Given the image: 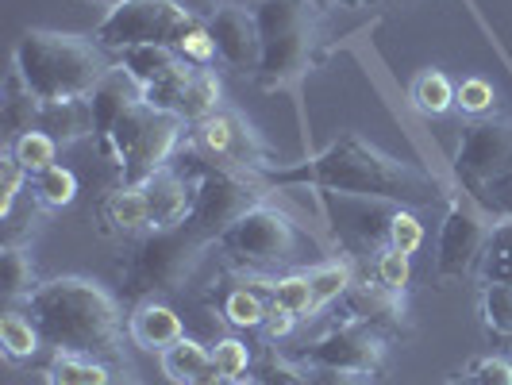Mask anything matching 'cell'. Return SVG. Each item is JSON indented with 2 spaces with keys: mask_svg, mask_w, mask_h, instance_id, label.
<instances>
[{
  "mask_svg": "<svg viewBox=\"0 0 512 385\" xmlns=\"http://www.w3.org/2000/svg\"><path fill=\"white\" fill-rule=\"evenodd\" d=\"M312 8H332V4H339V0H308ZM347 4H359V0H347Z\"/></svg>",
  "mask_w": 512,
  "mask_h": 385,
  "instance_id": "cell-47",
  "label": "cell"
},
{
  "mask_svg": "<svg viewBox=\"0 0 512 385\" xmlns=\"http://www.w3.org/2000/svg\"><path fill=\"white\" fill-rule=\"evenodd\" d=\"M459 189L493 220H512V120L482 116L459 131L455 147Z\"/></svg>",
  "mask_w": 512,
  "mask_h": 385,
  "instance_id": "cell-4",
  "label": "cell"
},
{
  "mask_svg": "<svg viewBox=\"0 0 512 385\" xmlns=\"http://www.w3.org/2000/svg\"><path fill=\"white\" fill-rule=\"evenodd\" d=\"M27 185L35 189V201H39L43 208H66V205H74V197H77L74 170H66L62 162H54V166H47V170L31 174Z\"/></svg>",
  "mask_w": 512,
  "mask_h": 385,
  "instance_id": "cell-28",
  "label": "cell"
},
{
  "mask_svg": "<svg viewBox=\"0 0 512 385\" xmlns=\"http://www.w3.org/2000/svg\"><path fill=\"white\" fill-rule=\"evenodd\" d=\"M228 385H262V382H228Z\"/></svg>",
  "mask_w": 512,
  "mask_h": 385,
  "instance_id": "cell-50",
  "label": "cell"
},
{
  "mask_svg": "<svg viewBox=\"0 0 512 385\" xmlns=\"http://www.w3.org/2000/svg\"><path fill=\"white\" fill-rule=\"evenodd\" d=\"M39 131L54 135L62 147H70V143H81V139L97 135V116H93V104H89V97L43 104V120H39Z\"/></svg>",
  "mask_w": 512,
  "mask_h": 385,
  "instance_id": "cell-20",
  "label": "cell"
},
{
  "mask_svg": "<svg viewBox=\"0 0 512 385\" xmlns=\"http://www.w3.org/2000/svg\"><path fill=\"white\" fill-rule=\"evenodd\" d=\"M312 385H366V378L343 370H312Z\"/></svg>",
  "mask_w": 512,
  "mask_h": 385,
  "instance_id": "cell-45",
  "label": "cell"
},
{
  "mask_svg": "<svg viewBox=\"0 0 512 385\" xmlns=\"http://www.w3.org/2000/svg\"><path fill=\"white\" fill-rule=\"evenodd\" d=\"M39 120H43V101L31 93L20 70L12 66L8 77H4V104H0V124L12 139H20L27 131H39Z\"/></svg>",
  "mask_w": 512,
  "mask_h": 385,
  "instance_id": "cell-21",
  "label": "cell"
},
{
  "mask_svg": "<svg viewBox=\"0 0 512 385\" xmlns=\"http://www.w3.org/2000/svg\"><path fill=\"white\" fill-rule=\"evenodd\" d=\"M385 247H397L401 255H416L424 247V224H420V216L412 208H393Z\"/></svg>",
  "mask_w": 512,
  "mask_h": 385,
  "instance_id": "cell-36",
  "label": "cell"
},
{
  "mask_svg": "<svg viewBox=\"0 0 512 385\" xmlns=\"http://www.w3.org/2000/svg\"><path fill=\"white\" fill-rule=\"evenodd\" d=\"M197 20L185 4L178 0H120L97 27V43L104 51H128V47H143V43H162L174 47L193 31Z\"/></svg>",
  "mask_w": 512,
  "mask_h": 385,
  "instance_id": "cell-8",
  "label": "cell"
},
{
  "mask_svg": "<svg viewBox=\"0 0 512 385\" xmlns=\"http://www.w3.org/2000/svg\"><path fill=\"white\" fill-rule=\"evenodd\" d=\"M89 104H93V116H97V139H104L108 131L116 128V120L143 104V85L124 70V66H112L108 74L97 81V89L89 93Z\"/></svg>",
  "mask_w": 512,
  "mask_h": 385,
  "instance_id": "cell-16",
  "label": "cell"
},
{
  "mask_svg": "<svg viewBox=\"0 0 512 385\" xmlns=\"http://www.w3.org/2000/svg\"><path fill=\"white\" fill-rule=\"evenodd\" d=\"M347 308H351V320H359L366 328H378V332L405 324V293L389 289L378 278L351 285L347 289Z\"/></svg>",
  "mask_w": 512,
  "mask_h": 385,
  "instance_id": "cell-15",
  "label": "cell"
},
{
  "mask_svg": "<svg viewBox=\"0 0 512 385\" xmlns=\"http://www.w3.org/2000/svg\"><path fill=\"white\" fill-rule=\"evenodd\" d=\"M181 131H185L181 116L158 112V108L143 101L116 120V128L101 139V151L112 158V166L120 170L124 185H143L162 166H170V158H174L181 143Z\"/></svg>",
  "mask_w": 512,
  "mask_h": 385,
  "instance_id": "cell-5",
  "label": "cell"
},
{
  "mask_svg": "<svg viewBox=\"0 0 512 385\" xmlns=\"http://www.w3.org/2000/svg\"><path fill=\"white\" fill-rule=\"evenodd\" d=\"M255 201V189L243 174H235L231 166H208L197 178V193H193V208H189V220L185 228L193 235H201L205 243L212 239H224L231 231V224L247 212Z\"/></svg>",
  "mask_w": 512,
  "mask_h": 385,
  "instance_id": "cell-10",
  "label": "cell"
},
{
  "mask_svg": "<svg viewBox=\"0 0 512 385\" xmlns=\"http://www.w3.org/2000/svg\"><path fill=\"white\" fill-rule=\"evenodd\" d=\"M108 385H135V382H128V378H116V374H112V378H108Z\"/></svg>",
  "mask_w": 512,
  "mask_h": 385,
  "instance_id": "cell-49",
  "label": "cell"
},
{
  "mask_svg": "<svg viewBox=\"0 0 512 385\" xmlns=\"http://www.w3.org/2000/svg\"><path fill=\"white\" fill-rule=\"evenodd\" d=\"M412 104L424 112V116H443L455 108V85L443 70H424V74L412 81Z\"/></svg>",
  "mask_w": 512,
  "mask_h": 385,
  "instance_id": "cell-30",
  "label": "cell"
},
{
  "mask_svg": "<svg viewBox=\"0 0 512 385\" xmlns=\"http://www.w3.org/2000/svg\"><path fill=\"white\" fill-rule=\"evenodd\" d=\"M158 366H162V378L170 385H224V374L216 370L212 351L189 335L178 339L174 347H166L158 355Z\"/></svg>",
  "mask_w": 512,
  "mask_h": 385,
  "instance_id": "cell-17",
  "label": "cell"
},
{
  "mask_svg": "<svg viewBox=\"0 0 512 385\" xmlns=\"http://www.w3.org/2000/svg\"><path fill=\"white\" fill-rule=\"evenodd\" d=\"M293 362H301L308 370H343V374L374 378L385 362V335L351 320L312 339L301 355H293Z\"/></svg>",
  "mask_w": 512,
  "mask_h": 385,
  "instance_id": "cell-11",
  "label": "cell"
},
{
  "mask_svg": "<svg viewBox=\"0 0 512 385\" xmlns=\"http://www.w3.org/2000/svg\"><path fill=\"white\" fill-rule=\"evenodd\" d=\"M0 285H4V297L8 301H20V297H31L39 289V274H35V262L24 247L16 243H4L0 251Z\"/></svg>",
  "mask_w": 512,
  "mask_h": 385,
  "instance_id": "cell-26",
  "label": "cell"
},
{
  "mask_svg": "<svg viewBox=\"0 0 512 385\" xmlns=\"http://www.w3.org/2000/svg\"><path fill=\"white\" fill-rule=\"evenodd\" d=\"M270 293H274V305L285 308V312H293L297 320H305V316L316 312L308 274H289V278H278V282L270 285Z\"/></svg>",
  "mask_w": 512,
  "mask_h": 385,
  "instance_id": "cell-35",
  "label": "cell"
},
{
  "mask_svg": "<svg viewBox=\"0 0 512 385\" xmlns=\"http://www.w3.org/2000/svg\"><path fill=\"white\" fill-rule=\"evenodd\" d=\"M489 243V228L470 212V208L459 201H451L447 216H443V228H439V243H436V274L443 282L451 278H466L482 255H486Z\"/></svg>",
  "mask_w": 512,
  "mask_h": 385,
  "instance_id": "cell-12",
  "label": "cell"
},
{
  "mask_svg": "<svg viewBox=\"0 0 512 385\" xmlns=\"http://www.w3.org/2000/svg\"><path fill=\"white\" fill-rule=\"evenodd\" d=\"M12 66L20 70V77L43 104L89 97L97 89V81L112 70L101 43H93L85 35L39 31V27L20 35Z\"/></svg>",
  "mask_w": 512,
  "mask_h": 385,
  "instance_id": "cell-3",
  "label": "cell"
},
{
  "mask_svg": "<svg viewBox=\"0 0 512 385\" xmlns=\"http://www.w3.org/2000/svg\"><path fill=\"white\" fill-rule=\"evenodd\" d=\"M212 362L224 374V382H239L247 374V366H251V347L243 339H220L212 347Z\"/></svg>",
  "mask_w": 512,
  "mask_h": 385,
  "instance_id": "cell-38",
  "label": "cell"
},
{
  "mask_svg": "<svg viewBox=\"0 0 512 385\" xmlns=\"http://www.w3.org/2000/svg\"><path fill=\"white\" fill-rule=\"evenodd\" d=\"M128 335L135 339V347H143V351H166V347H174L178 339H185V324H181V316L174 312L170 305H162V301H139L135 312H131L128 320Z\"/></svg>",
  "mask_w": 512,
  "mask_h": 385,
  "instance_id": "cell-18",
  "label": "cell"
},
{
  "mask_svg": "<svg viewBox=\"0 0 512 385\" xmlns=\"http://www.w3.org/2000/svg\"><path fill=\"white\" fill-rule=\"evenodd\" d=\"M455 108L482 120L489 108H493V85H489L486 77H466V81H459L455 85Z\"/></svg>",
  "mask_w": 512,
  "mask_h": 385,
  "instance_id": "cell-40",
  "label": "cell"
},
{
  "mask_svg": "<svg viewBox=\"0 0 512 385\" xmlns=\"http://www.w3.org/2000/svg\"><path fill=\"white\" fill-rule=\"evenodd\" d=\"M205 239L185 228H162L147 231L135 247L128 251L120 274H124V293L147 301L154 293H174L185 289L189 274L197 270V262L205 255Z\"/></svg>",
  "mask_w": 512,
  "mask_h": 385,
  "instance_id": "cell-7",
  "label": "cell"
},
{
  "mask_svg": "<svg viewBox=\"0 0 512 385\" xmlns=\"http://www.w3.org/2000/svg\"><path fill=\"white\" fill-rule=\"evenodd\" d=\"M178 54L189 62V66H212V58H220V54H216V39H212L208 24L193 27V31L178 43Z\"/></svg>",
  "mask_w": 512,
  "mask_h": 385,
  "instance_id": "cell-41",
  "label": "cell"
},
{
  "mask_svg": "<svg viewBox=\"0 0 512 385\" xmlns=\"http://www.w3.org/2000/svg\"><path fill=\"white\" fill-rule=\"evenodd\" d=\"M258 382L262 385H312V370L293 359H266Z\"/></svg>",
  "mask_w": 512,
  "mask_h": 385,
  "instance_id": "cell-42",
  "label": "cell"
},
{
  "mask_svg": "<svg viewBox=\"0 0 512 385\" xmlns=\"http://www.w3.org/2000/svg\"><path fill=\"white\" fill-rule=\"evenodd\" d=\"M24 181H31V174L20 166V158L8 147V151L0 154V216L4 220H12V208H16V197H20Z\"/></svg>",
  "mask_w": 512,
  "mask_h": 385,
  "instance_id": "cell-37",
  "label": "cell"
},
{
  "mask_svg": "<svg viewBox=\"0 0 512 385\" xmlns=\"http://www.w3.org/2000/svg\"><path fill=\"white\" fill-rule=\"evenodd\" d=\"M193 139L212 158H224V166H247L251 162V131L243 128L235 116H228V112H216V116L201 120L197 131H193Z\"/></svg>",
  "mask_w": 512,
  "mask_h": 385,
  "instance_id": "cell-19",
  "label": "cell"
},
{
  "mask_svg": "<svg viewBox=\"0 0 512 385\" xmlns=\"http://www.w3.org/2000/svg\"><path fill=\"white\" fill-rule=\"evenodd\" d=\"M147 205H151V231L162 228H181L189 220V208H193V193H197V181H189L174 166H162L151 181L139 185Z\"/></svg>",
  "mask_w": 512,
  "mask_h": 385,
  "instance_id": "cell-14",
  "label": "cell"
},
{
  "mask_svg": "<svg viewBox=\"0 0 512 385\" xmlns=\"http://www.w3.org/2000/svg\"><path fill=\"white\" fill-rule=\"evenodd\" d=\"M470 382L474 385H512V362L509 359H478L470 370Z\"/></svg>",
  "mask_w": 512,
  "mask_h": 385,
  "instance_id": "cell-43",
  "label": "cell"
},
{
  "mask_svg": "<svg viewBox=\"0 0 512 385\" xmlns=\"http://www.w3.org/2000/svg\"><path fill=\"white\" fill-rule=\"evenodd\" d=\"M482 278L486 282H512V220L489 231L486 255H482Z\"/></svg>",
  "mask_w": 512,
  "mask_h": 385,
  "instance_id": "cell-33",
  "label": "cell"
},
{
  "mask_svg": "<svg viewBox=\"0 0 512 385\" xmlns=\"http://www.w3.org/2000/svg\"><path fill=\"white\" fill-rule=\"evenodd\" d=\"M104 224H112V231H124V235H135V231H151V205L143 197L139 185H120L104 197Z\"/></svg>",
  "mask_w": 512,
  "mask_h": 385,
  "instance_id": "cell-22",
  "label": "cell"
},
{
  "mask_svg": "<svg viewBox=\"0 0 512 385\" xmlns=\"http://www.w3.org/2000/svg\"><path fill=\"white\" fill-rule=\"evenodd\" d=\"M120 66H124L143 89H151V85H158L170 70H178L181 54L174 51V47H162V43H143V47L120 51Z\"/></svg>",
  "mask_w": 512,
  "mask_h": 385,
  "instance_id": "cell-23",
  "label": "cell"
},
{
  "mask_svg": "<svg viewBox=\"0 0 512 385\" xmlns=\"http://www.w3.org/2000/svg\"><path fill=\"white\" fill-rule=\"evenodd\" d=\"M255 20L262 39L255 81L262 89H285L308 70L316 43V8L308 0H258Z\"/></svg>",
  "mask_w": 512,
  "mask_h": 385,
  "instance_id": "cell-6",
  "label": "cell"
},
{
  "mask_svg": "<svg viewBox=\"0 0 512 385\" xmlns=\"http://www.w3.org/2000/svg\"><path fill=\"white\" fill-rule=\"evenodd\" d=\"M220 77L205 70V66H197V74L193 81L185 85V93H181V104H178V116L185 124H201L208 116H216L220 112Z\"/></svg>",
  "mask_w": 512,
  "mask_h": 385,
  "instance_id": "cell-25",
  "label": "cell"
},
{
  "mask_svg": "<svg viewBox=\"0 0 512 385\" xmlns=\"http://www.w3.org/2000/svg\"><path fill=\"white\" fill-rule=\"evenodd\" d=\"M212 39H216V54L228 62L231 70L239 74H258V62H262V39H258V20L255 8H243V4H220L216 16L205 20Z\"/></svg>",
  "mask_w": 512,
  "mask_h": 385,
  "instance_id": "cell-13",
  "label": "cell"
},
{
  "mask_svg": "<svg viewBox=\"0 0 512 385\" xmlns=\"http://www.w3.org/2000/svg\"><path fill=\"white\" fill-rule=\"evenodd\" d=\"M482 324L493 335L512 339V282H486V289H482Z\"/></svg>",
  "mask_w": 512,
  "mask_h": 385,
  "instance_id": "cell-31",
  "label": "cell"
},
{
  "mask_svg": "<svg viewBox=\"0 0 512 385\" xmlns=\"http://www.w3.org/2000/svg\"><path fill=\"white\" fill-rule=\"evenodd\" d=\"M293 324H297V316H293V312L270 305V316H266V324H262V328H266L270 339H285V335L293 332Z\"/></svg>",
  "mask_w": 512,
  "mask_h": 385,
  "instance_id": "cell-44",
  "label": "cell"
},
{
  "mask_svg": "<svg viewBox=\"0 0 512 385\" xmlns=\"http://www.w3.org/2000/svg\"><path fill=\"white\" fill-rule=\"evenodd\" d=\"M89 4H101V8H108V12H112V8L120 4V0H89Z\"/></svg>",
  "mask_w": 512,
  "mask_h": 385,
  "instance_id": "cell-48",
  "label": "cell"
},
{
  "mask_svg": "<svg viewBox=\"0 0 512 385\" xmlns=\"http://www.w3.org/2000/svg\"><path fill=\"white\" fill-rule=\"evenodd\" d=\"M112 370L101 359L74 355V351H54L47 362V385H108Z\"/></svg>",
  "mask_w": 512,
  "mask_h": 385,
  "instance_id": "cell-24",
  "label": "cell"
},
{
  "mask_svg": "<svg viewBox=\"0 0 512 385\" xmlns=\"http://www.w3.org/2000/svg\"><path fill=\"white\" fill-rule=\"evenodd\" d=\"M220 243L239 262L266 270V266H285V262L297 258V251H301V228L285 216L282 208L258 201V205H251L231 224V231Z\"/></svg>",
  "mask_w": 512,
  "mask_h": 385,
  "instance_id": "cell-9",
  "label": "cell"
},
{
  "mask_svg": "<svg viewBox=\"0 0 512 385\" xmlns=\"http://www.w3.org/2000/svg\"><path fill=\"white\" fill-rule=\"evenodd\" d=\"M178 4H185L197 20H212V16H216V8H220L224 0H178Z\"/></svg>",
  "mask_w": 512,
  "mask_h": 385,
  "instance_id": "cell-46",
  "label": "cell"
},
{
  "mask_svg": "<svg viewBox=\"0 0 512 385\" xmlns=\"http://www.w3.org/2000/svg\"><path fill=\"white\" fill-rule=\"evenodd\" d=\"M58 139L47 135V131H27L20 139H12V154L20 158V166H24L27 174H39V170H47L54 166V158H58Z\"/></svg>",
  "mask_w": 512,
  "mask_h": 385,
  "instance_id": "cell-32",
  "label": "cell"
},
{
  "mask_svg": "<svg viewBox=\"0 0 512 385\" xmlns=\"http://www.w3.org/2000/svg\"><path fill=\"white\" fill-rule=\"evenodd\" d=\"M224 316H228L235 328H262L266 316H270V308H266V301L258 297L255 289L239 285V289H231L228 297H224Z\"/></svg>",
  "mask_w": 512,
  "mask_h": 385,
  "instance_id": "cell-34",
  "label": "cell"
},
{
  "mask_svg": "<svg viewBox=\"0 0 512 385\" xmlns=\"http://www.w3.org/2000/svg\"><path fill=\"white\" fill-rule=\"evenodd\" d=\"M308 285H312V301L316 308L332 305L339 297H347V289L355 285V274H351V262L335 258V262H320L308 270Z\"/></svg>",
  "mask_w": 512,
  "mask_h": 385,
  "instance_id": "cell-29",
  "label": "cell"
},
{
  "mask_svg": "<svg viewBox=\"0 0 512 385\" xmlns=\"http://www.w3.org/2000/svg\"><path fill=\"white\" fill-rule=\"evenodd\" d=\"M374 274H378V282L389 285V289H397V293H405V285L412 282V255H401L397 247H382V255L374 262Z\"/></svg>",
  "mask_w": 512,
  "mask_h": 385,
  "instance_id": "cell-39",
  "label": "cell"
},
{
  "mask_svg": "<svg viewBox=\"0 0 512 385\" xmlns=\"http://www.w3.org/2000/svg\"><path fill=\"white\" fill-rule=\"evenodd\" d=\"M278 185H297L308 181L316 189L328 193H347V197H370V201H389L397 208H428L443 197L439 181L424 174L420 166H409L393 154L378 151L374 143H366L359 135H343L332 147L312 154L308 162L293 170L270 174Z\"/></svg>",
  "mask_w": 512,
  "mask_h": 385,
  "instance_id": "cell-1",
  "label": "cell"
},
{
  "mask_svg": "<svg viewBox=\"0 0 512 385\" xmlns=\"http://www.w3.org/2000/svg\"><path fill=\"white\" fill-rule=\"evenodd\" d=\"M0 347L12 362H27L39 355L43 347V332L35 328V320L24 312H4L0 316Z\"/></svg>",
  "mask_w": 512,
  "mask_h": 385,
  "instance_id": "cell-27",
  "label": "cell"
},
{
  "mask_svg": "<svg viewBox=\"0 0 512 385\" xmlns=\"http://www.w3.org/2000/svg\"><path fill=\"white\" fill-rule=\"evenodd\" d=\"M27 316L54 351L104 359L120 343V305L101 282L51 278L27 297Z\"/></svg>",
  "mask_w": 512,
  "mask_h": 385,
  "instance_id": "cell-2",
  "label": "cell"
}]
</instances>
